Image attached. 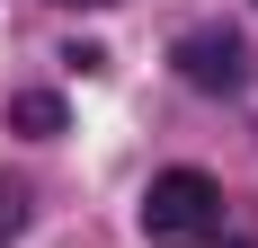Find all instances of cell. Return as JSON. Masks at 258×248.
Segmentation results:
<instances>
[{"label": "cell", "instance_id": "3", "mask_svg": "<svg viewBox=\"0 0 258 248\" xmlns=\"http://www.w3.org/2000/svg\"><path fill=\"white\" fill-rule=\"evenodd\" d=\"M9 124L36 133V142H53V133H62V98H53V89H27V98H9Z\"/></svg>", "mask_w": 258, "mask_h": 248}, {"label": "cell", "instance_id": "1", "mask_svg": "<svg viewBox=\"0 0 258 248\" xmlns=\"http://www.w3.org/2000/svg\"><path fill=\"white\" fill-rule=\"evenodd\" d=\"M143 230L152 239H205V230H223V186L205 169H160L152 195H143Z\"/></svg>", "mask_w": 258, "mask_h": 248}, {"label": "cell", "instance_id": "5", "mask_svg": "<svg viewBox=\"0 0 258 248\" xmlns=\"http://www.w3.org/2000/svg\"><path fill=\"white\" fill-rule=\"evenodd\" d=\"M0 248H9V230H0Z\"/></svg>", "mask_w": 258, "mask_h": 248}, {"label": "cell", "instance_id": "4", "mask_svg": "<svg viewBox=\"0 0 258 248\" xmlns=\"http://www.w3.org/2000/svg\"><path fill=\"white\" fill-rule=\"evenodd\" d=\"M62 9H116V0H62Z\"/></svg>", "mask_w": 258, "mask_h": 248}, {"label": "cell", "instance_id": "2", "mask_svg": "<svg viewBox=\"0 0 258 248\" xmlns=\"http://www.w3.org/2000/svg\"><path fill=\"white\" fill-rule=\"evenodd\" d=\"M178 80H187V89H240V80H249L240 36H232V27H196V36H178Z\"/></svg>", "mask_w": 258, "mask_h": 248}]
</instances>
